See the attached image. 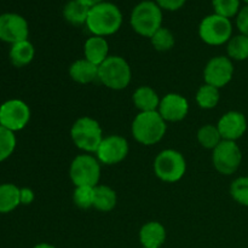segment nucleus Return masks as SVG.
Wrapping results in <instances>:
<instances>
[{
	"instance_id": "f257e3e1",
	"label": "nucleus",
	"mask_w": 248,
	"mask_h": 248,
	"mask_svg": "<svg viewBox=\"0 0 248 248\" xmlns=\"http://www.w3.org/2000/svg\"><path fill=\"white\" fill-rule=\"evenodd\" d=\"M123 24V14L115 4L103 1L90 7L86 27L92 35L107 38L113 35Z\"/></svg>"
},
{
	"instance_id": "f03ea898",
	"label": "nucleus",
	"mask_w": 248,
	"mask_h": 248,
	"mask_svg": "<svg viewBox=\"0 0 248 248\" xmlns=\"http://www.w3.org/2000/svg\"><path fill=\"white\" fill-rule=\"evenodd\" d=\"M167 123L157 111L138 113L131 125V132L136 142L142 145H154L165 137Z\"/></svg>"
},
{
	"instance_id": "7ed1b4c3",
	"label": "nucleus",
	"mask_w": 248,
	"mask_h": 248,
	"mask_svg": "<svg viewBox=\"0 0 248 248\" xmlns=\"http://www.w3.org/2000/svg\"><path fill=\"white\" fill-rule=\"evenodd\" d=\"M162 10L154 0H143L132 9L130 24L138 35L150 39L162 27Z\"/></svg>"
},
{
	"instance_id": "20e7f679",
	"label": "nucleus",
	"mask_w": 248,
	"mask_h": 248,
	"mask_svg": "<svg viewBox=\"0 0 248 248\" xmlns=\"http://www.w3.org/2000/svg\"><path fill=\"white\" fill-rule=\"evenodd\" d=\"M70 137L78 149L86 154H94L103 140V130L96 119L81 116L70 128Z\"/></svg>"
},
{
	"instance_id": "39448f33",
	"label": "nucleus",
	"mask_w": 248,
	"mask_h": 248,
	"mask_svg": "<svg viewBox=\"0 0 248 248\" xmlns=\"http://www.w3.org/2000/svg\"><path fill=\"white\" fill-rule=\"evenodd\" d=\"M132 79L130 64L121 56H109L98 67V80L114 91L125 90Z\"/></svg>"
},
{
	"instance_id": "423d86ee",
	"label": "nucleus",
	"mask_w": 248,
	"mask_h": 248,
	"mask_svg": "<svg viewBox=\"0 0 248 248\" xmlns=\"http://www.w3.org/2000/svg\"><path fill=\"white\" fill-rule=\"evenodd\" d=\"M154 173L164 183H177L186 172V161L181 152L174 149L161 150L153 164Z\"/></svg>"
},
{
	"instance_id": "0eeeda50",
	"label": "nucleus",
	"mask_w": 248,
	"mask_h": 248,
	"mask_svg": "<svg viewBox=\"0 0 248 248\" xmlns=\"http://www.w3.org/2000/svg\"><path fill=\"white\" fill-rule=\"evenodd\" d=\"M69 177L74 186H97L101 179V162L96 155H78L70 164Z\"/></svg>"
},
{
	"instance_id": "6e6552de",
	"label": "nucleus",
	"mask_w": 248,
	"mask_h": 248,
	"mask_svg": "<svg viewBox=\"0 0 248 248\" xmlns=\"http://www.w3.org/2000/svg\"><path fill=\"white\" fill-rule=\"evenodd\" d=\"M199 36L210 46H220L228 44L232 38V19L225 18L217 14L203 17L199 24Z\"/></svg>"
},
{
	"instance_id": "1a4fd4ad",
	"label": "nucleus",
	"mask_w": 248,
	"mask_h": 248,
	"mask_svg": "<svg viewBox=\"0 0 248 248\" xmlns=\"http://www.w3.org/2000/svg\"><path fill=\"white\" fill-rule=\"evenodd\" d=\"M212 162L218 173L223 176L234 174L242 162V152L239 144L232 140H222L212 150Z\"/></svg>"
},
{
	"instance_id": "9d476101",
	"label": "nucleus",
	"mask_w": 248,
	"mask_h": 248,
	"mask_svg": "<svg viewBox=\"0 0 248 248\" xmlns=\"http://www.w3.org/2000/svg\"><path fill=\"white\" fill-rule=\"evenodd\" d=\"M31 120V108L21 99H9L0 107V126L11 132L21 131Z\"/></svg>"
},
{
	"instance_id": "9b49d317",
	"label": "nucleus",
	"mask_w": 248,
	"mask_h": 248,
	"mask_svg": "<svg viewBox=\"0 0 248 248\" xmlns=\"http://www.w3.org/2000/svg\"><path fill=\"white\" fill-rule=\"evenodd\" d=\"M128 152L130 147L125 137L120 135H109L103 138L94 154L101 164L113 166L124 161L127 157Z\"/></svg>"
},
{
	"instance_id": "f8f14e48",
	"label": "nucleus",
	"mask_w": 248,
	"mask_h": 248,
	"mask_svg": "<svg viewBox=\"0 0 248 248\" xmlns=\"http://www.w3.org/2000/svg\"><path fill=\"white\" fill-rule=\"evenodd\" d=\"M234 77V63L228 56H216L211 58L203 69L205 84L217 89L227 86Z\"/></svg>"
},
{
	"instance_id": "ddd939ff",
	"label": "nucleus",
	"mask_w": 248,
	"mask_h": 248,
	"mask_svg": "<svg viewBox=\"0 0 248 248\" xmlns=\"http://www.w3.org/2000/svg\"><path fill=\"white\" fill-rule=\"evenodd\" d=\"M29 26L23 16L14 12L0 15V40L7 44L28 40Z\"/></svg>"
},
{
	"instance_id": "4468645a",
	"label": "nucleus",
	"mask_w": 248,
	"mask_h": 248,
	"mask_svg": "<svg viewBox=\"0 0 248 248\" xmlns=\"http://www.w3.org/2000/svg\"><path fill=\"white\" fill-rule=\"evenodd\" d=\"M157 113L166 123H179L188 115L189 102L182 94L171 92L161 98Z\"/></svg>"
},
{
	"instance_id": "2eb2a0df",
	"label": "nucleus",
	"mask_w": 248,
	"mask_h": 248,
	"mask_svg": "<svg viewBox=\"0 0 248 248\" xmlns=\"http://www.w3.org/2000/svg\"><path fill=\"white\" fill-rule=\"evenodd\" d=\"M218 131L223 140L236 142L247 131V119L245 114L237 110H230L223 114L217 123Z\"/></svg>"
},
{
	"instance_id": "dca6fc26",
	"label": "nucleus",
	"mask_w": 248,
	"mask_h": 248,
	"mask_svg": "<svg viewBox=\"0 0 248 248\" xmlns=\"http://www.w3.org/2000/svg\"><path fill=\"white\" fill-rule=\"evenodd\" d=\"M166 228L156 220H150L140 230V242L143 248H161L166 241Z\"/></svg>"
},
{
	"instance_id": "f3484780",
	"label": "nucleus",
	"mask_w": 248,
	"mask_h": 248,
	"mask_svg": "<svg viewBox=\"0 0 248 248\" xmlns=\"http://www.w3.org/2000/svg\"><path fill=\"white\" fill-rule=\"evenodd\" d=\"M109 57V44L103 36L92 35L84 44V58L96 65H101Z\"/></svg>"
},
{
	"instance_id": "a211bd4d",
	"label": "nucleus",
	"mask_w": 248,
	"mask_h": 248,
	"mask_svg": "<svg viewBox=\"0 0 248 248\" xmlns=\"http://www.w3.org/2000/svg\"><path fill=\"white\" fill-rule=\"evenodd\" d=\"M69 77L73 81L81 85L91 84L98 80V65L93 64L86 58L77 60L69 67Z\"/></svg>"
},
{
	"instance_id": "6ab92c4d",
	"label": "nucleus",
	"mask_w": 248,
	"mask_h": 248,
	"mask_svg": "<svg viewBox=\"0 0 248 248\" xmlns=\"http://www.w3.org/2000/svg\"><path fill=\"white\" fill-rule=\"evenodd\" d=\"M161 98L157 92L150 86H140L132 94V102L140 113L145 111H157Z\"/></svg>"
},
{
	"instance_id": "aec40b11",
	"label": "nucleus",
	"mask_w": 248,
	"mask_h": 248,
	"mask_svg": "<svg viewBox=\"0 0 248 248\" xmlns=\"http://www.w3.org/2000/svg\"><path fill=\"white\" fill-rule=\"evenodd\" d=\"M35 56V48L29 40L19 41L11 45L9 51L10 62L17 68L28 65Z\"/></svg>"
},
{
	"instance_id": "412c9836",
	"label": "nucleus",
	"mask_w": 248,
	"mask_h": 248,
	"mask_svg": "<svg viewBox=\"0 0 248 248\" xmlns=\"http://www.w3.org/2000/svg\"><path fill=\"white\" fill-rule=\"evenodd\" d=\"M118 203V195L115 190L109 186L98 184L94 186V202L93 208L99 212H110L116 207Z\"/></svg>"
},
{
	"instance_id": "4be33fe9",
	"label": "nucleus",
	"mask_w": 248,
	"mask_h": 248,
	"mask_svg": "<svg viewBox=\"0 0 248 248\" xmlns=\"http://www.w3.org/2000/svg\"><path fill=\"white\" fill-rule=\"evenodd\" d=\"M90 7L81 4L79 0H69L63 7V18L72 26H84L89 17Z\"/></svg>"
},
{
	"instance_id": "5701e85b",
	"label": "nucleus",
	"mask_w": 248,
	"mask_h": 248,
	"mask_svg": "<svg viewBox=\"0 0 248 248\" xmlns=\"http://www.w3.org/2000/svg\"><path fill=\"white\" fill-rule=\"evenodd\" d=\"M19 190L21 188L12 183H4L0 186V213L6 215L21 205Z\"/></svg>"
},
{
	"instance_id": "b1692460",
	"label": "nucleus",
	"mask_w": 248,
	"mask_h": 248,
	"mask_svg": "<svg viewBox=\"0 0 248 248\" xmlns=\"http://www.w3.org/2000/svg\"><path fill=\"white\" fill-rule=\"evenodd\" d=\"M195 101L201 109L210 110V109L216 108L220 101L219 89L208 84L201 85L196 91Z\"/></svg>"
},
{
	"instance_id": "393cba45",
	"label": "nucleus",
	"mask_w": 248,
	"mask_h": 248,
	"mask_svg": "<svg viewBox=\"0 0 248 248\" xmlns=\"http://www.w3.org/2000/svg\"><path fill=\"white\" fill-rule=\"evenodd\" d=\"M227 53L232 61L248 60V36L241 33L232 36L227 44Z\"/></svg>"
},
{
	"instance_id": "a878e982",
	"label": "nucleus",
	"mask_w": 248,
	"mask_h": 248,
	"mask_svg": "<svg viewBox=\"0 0 248 248\" xmlns=\"http://www.w3.org/2000/svg\"><path fill=\"white\" fill-rule=\"evenodd\" d=\"M196 138H198V142L201 147L210 150L215 149L223 140L217 125H211V124H206V125L201 126L199 128Z\"/></svg>"
},
{
	"instance_id": "bb28decb",
	"label": "nucleus",
	"mask_w": 248,
	"mask_h": 248,
	"mask_svg": "<svg viewBox=\"0 0 248 248\" xmlns=\"http://www.w3.org/2000/svg\"><path fill=\"white\" fill-rule=\"evenodd\" d=\"M150 43H152L153 47L159 52H166L173 48L174 44H176V39H174L173 33L170 31L166 27H161L157 29L153 36L150 38Z\"/></svg>"
},
{
	"instance_id": "cd10ccee",
	"label": "nucleus",
	"mask_w": 248,
	"mask_h": 248,
	"mask_svg": "<svg viewBox=\"0 0 248 248\" xmlns=\"http://www.w3.org/2000/svg\"><path fill=\"white\" fill-rule=\"evenodd\" d=\"M212 7L215 14L232 19L241 10V0H212Z\"/></svg>"
},
{
	"instance_id": "c85d7f7f",
	"label": "nucleus",
	"mask_w": 248,
	"mask_h": 248,
	"mask_svg": "<svg viewBox=\"0 0 248 248\" xmlns=\"http://www.w3.org/2000/svg\"><path fill=\"white\" fill-rule=\"evenodd\" d=\"M73 202L82 210L93 207L94 186H75L73 191Z\"/></svg>"
},
{
	"instance_id": "c756f323",
	"label": "nucleus",
	"mask_w": 248,
	"mask_h": 248,
	"mask_svg": "<svg viewBox=\"0 0 248 248\" xmlns=\"http://www.w3.org/2000/svg\"><path fill=\"white\" fill-rule=\"evenodd\" d=\"M230 195L235 202L248 207V176L234 179L230 186Z\"/></svg>"
},
{
	"instance_id": "7c9ffc66",
	"label": "nucleus",
	"mask_w": 248,
	"mask_h": 248,
	"mask_svg": "<svg viewBox=\"0 0 248 248\" xmlns=\"http://www.w3.org/2000/svg\"><path fill=\"white\" fill-rule=\"evenodd\" d=\"M16 136L7 128L0 126V162L5 161L16 149Z\"/></svg>"
},
{
	"instance_id": "2f4dec72",
	"label": "nucleus",
	"mask_w": 248,
	"mask_h": 248,
	"mask_svg": "<svg viewBox=\"0 0 248 248\" xmlns=\"http://www.w3.org/2000/svg\"><path fill=\"white\" fill-rule=\"evenodd\" d=\"M236 27L239 31L248 36V5L241 7L236 16Z\"/></svg>"
},
{
	"instance_id": "473e14b6",
	"label": "nucleus",
	"mask_w": 248,
	"mask_h": 248,
	"mask_svg": "<svg viewBox=\"0 0 248 248\" xmlns=\"http://www.w3.org/2000/svg\"><path fill=\"white\" fill-rule=\"evenodd\" d=\"M155 2L165 11H178L186 5V0H155Z\"/></svg>"
},
{
	"instance_id": "72a5a7b5",
	"label": "nucleus",
	"mask_w": 248,
	"mask_h": 248,
	"mask_svg": "<svg viewBox=\"0 0 248 248\" xmlns=\"http://www.w3.org/2000/svg\"><path fill=\"white\" fill-rule=\"evenodd\" d=\"M34 199H35V194L31 188H21L19 190V200H21V205L28 206L33 203Z\"/></svg>"
},
{
	"instance_id": "f704fd0d",
	"label": "nucleus",
	"mask_w": 248,
	"mask_h": 248,
	"mask_svg": "<svg viewBox=\"0 0 248 248\" xmlns=\"http://www.w3.org/2000/svg\"><path fill=\"white\" fill-rule=\"evenodd\" d=\"M81 4L86 5L87 7H92V6H96L97 4H101V2L106 1V0H79Z\"/></svg>"
},
{
	"instance_id": "c9c22d12",
	"label": "nucleus",
	"mask_w": 248,
	"mask_h": 248,
	"mask_svg": "<svg viewBox=\"0 0 248 248\" xmlns=\"http://www.w3.org/2000/svg\"><path fill=\"white\" fill-rule=\"evenodd\" d=\"M33 248H56V247L53 246V245L47 244V242H41V244L35 245Z\"/></svg>"
},
{
	"instance_id": "e433bc0d",
	"label": "nucleus",
	"mask_w": 248,
	"mask_h": 248,
	"mask_svg": "<svg viewBox=\"0 0 248 248\" xmlns=\"http://www.w3.org/2000/svg\"><path fill=\"white\" fill-rule=\"evenodd\" d=\"M245 2H246V5H248V0H244Z\"/></svg>"
},
{
	"instance_id": "4c0bfd02",
	"label": "nucleus",
	"mask_w": 248,
	"mask_h": 248,
	"mask_svg": "<svg viewBox=\"0 0 248 248\" xmlns=\"http://www.w3.org/2000/svg\"><path fill=\"white\" fill-rule=\"evenodd\" d=\"M0 107H1V104H0Z\"/></svg>"
},
{
	"instance_id": "58836bf2",
	"label": "nucleus",
	"mask_w": 248,
	"mask_h": 248,
	"mask_svg": "<svg viewBox=\"0 0 248 248\" xmlns=\"http://www.w3.org/2000/svg\"><path fill=\"white\" fill-rule=\"evenodd\" d=\"M142 248H143V247H142Z\"/></svg>"
}]
</instances>
